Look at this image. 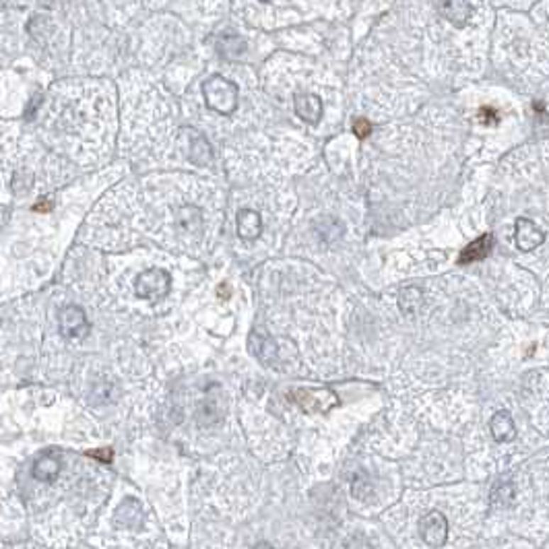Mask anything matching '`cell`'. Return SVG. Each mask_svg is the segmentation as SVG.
<instances>
[{
    "mask_svg": "<svg viewBox=\"0 0 549 549\" xmlns=\"http://www.w3.org/2000/svg\"><path fill=\"white\" fill-rule=\"evenodd\" d=\"M203 95H205L206 106L217 114L229 116L238 108V87L219 74L206 79L203 83Z\"/></svg>",
    "mask_w": 549,
    "mask_h": 549,
    "instance_id": "6da1fadb",
    "label": "cell"
},
{
    "mask_svg": "<svg viewBox=\"0 0 549 549\" xmlns=\"http://www.w3.org/2000/svg\"><path fill=\"white\" fill-rule=\"evenodd\" d=\"M292 396L299 409L310 415L328 413L333 407L339 405V399L333 390L328 389H294Z\"/></svg>",
    "mask_w": 549,
    "mask_h": 549,
    "instance_id": "7a4b0ae2",
    "label": "cell"
},
{
    "mask_svg": "<svg viewBox=\"0 0 549 549\" xmlns=\"http://www.w3.org/2000/svg\"><path fill=\"white\" fill-rule=\"evenodd\" d=\"M170 287H172V279H170V273L163 269H147L145 273L138 274L135 281V294L140 299H149V301L165 298Z\"/></svg>",
    "mask_w": 549,
    "mask_h": 549,
    "instance_id": "3957f363",
    "label": "cell"
},
{
    "mask_svg": "<svg viewBox=\"0 0 549 549\" xmlns=\"http://www.w3.org/2000/svg\"><path fill=\"white\" fill-rule=\"evenodd\" d=\"M419 535L430 548H444L448 539V521L440 510H432L419 518Z\"/></svg>",
    "mask_w": 549,
    "mask_h": 549,
    "instance_id": "277c9868",
    "label": "cell"
},
{
    "mask_svg": "<svg viewBox=\"0 0 549 549\" xmlns=\"http://www.w3.org/2000/svg\"><path fill=\"white\" fill-rule=\"evenodd\" d=\"M58 324H60V333L69 339H79L89 333V321H87L83 308H79V306L62 308V312L58 316Z\"/></svg>",
    "mask_w": 549,
    "mask_h": 549,
    "instance_id": "5b68a950",
    "label": "cell"
},
{
    "mask_svg": "<svg viewBox=\"0 0 549 549\" xmlns=\"http://www.w3.org/2000/svg\"><path fill=\"white\" fill-rule=\"evenodd\" d=\"M514 242L521 252H531L539 248L545 242V233L537 228L531 219L518 217L514 226Z\"/></svg>",
    "mask_w": 549,
    "mask_h": 549,
    "instance_id": "8992f818",
    "label": "cell"
},
{
    "mask_svg": "<svg viewBox=\"0 0 549 549\" xmlns=\"http://www.w3.org/2000/svg\"><path fill=\"white\" fill-rule=\"evenodd\" d=\"M116 525L128 531H140L145 525V510L135 498H128L116 508Z\"/></svg>",
    "mask_w": 549,
    "mask_h": 549,
    "instance_id": "52a82bcc",
    "label": "cell"
},
{
    "mask_svg": "<svg viewBox=\"0 0 549 549\" xmlns=\"http://www.w3.org/2000/svg\"><path fill=\"white\" fill-rule=\"evenodd\" d=\"M294 108L296 114L308 122V124H318L322 118V101L318 95L314 93H298L294 99Z\"/></svg>",
    "mask_w": 549,
    "mask_h": 549,
    "instance_id": "ba28073f",
    "label": "cell"
},
{
    "mask_svg": "<svg viewBox=\"0 0 549 549\" xmlns=\"http://www.w3.org/2000/svg\"><path fill=\"white\" fill-rule=\"evenodd\" d=\"M492 248H494V235L485 233L477 240H473L467 248H462V252L458 254V265H471V262L483 260L492 252Z\"/></svg>",
    "mask_w": 549,
    "mask_h": 549,
    "instance_id": "9c48e42d",
    "label": "cell"
},
{
    "mask_svg": "<svg viewBox=\"0 0 549 549\" xmlns=\"http://www.w3.org/2000/svg\"><path fill=\"white\" fill-rule=\"evenodd\" d=\"M250 351L254 357L267 366H273L277 362V345L269 335H260V333H252L250 335Z\"/></svg>",
    "mask_w": 549,
    "mask_h": 549,
    "instance_id": "30bf717a",
    "label": "cell"
},
{
    "mask_svg": "<svg viewBox=\"0 0 549 549\" xmlns=\"http://www.w3.org/2000/svg\"><path fill=\"white\" fill-rule=\"evenodd\" d=\"M60 471H62L60 458L56 457V455H44V457H40L33 462L31 475L38 481H42V483H52L60 475Z\"/></svg>",
    "mask_w": 549,
    "mask_h": 549,
    "instance_id": "8fae6325",
    "label": "cell"
},
{
    "mask_svg": "<svg viewBox=\"0 0 549 549\" xmlns=\"http://www.w3.org/2000/svg\"><path fill=\"white\" fill-rule=\"evenodd\" d=\"M489 430H492V436L496 442H512L516 438V426H514V419L508 411H498L492 421H489Z\"/></svg>",
    "mask_w": 549,
    "mask_h": 549,
    "instance_id": "7c38bea8",
    "label": "cell"
},
{
    "mask_svg": "<svg viewBox=\"0 0 549 549\" xmlns=\"http://www.w3.org/2000/svg\"><path fill=\"white\" fill-rule=\"evenodd\" d=\"M442 13L450 23L460 29L469 23V19L473 15V6L469 4V0H444Z\"/></svg>",
    "mask_w": 549,
    "mask_h": 549,
    "instance_id": "4fadbf2b",
    "label": "cell"
},
{
    "mask_svg": "<svg viewBox=\"0 0 549 549\" xmlns=\"http://www.w3.org/2000/svg\"><path fill=\"white\" fill-rule=\"evenodd\" d=\"M226 413V403H223V396L217 399L215 394L211 396H205L201 403H199V409H196V415H199V423L203 426H211L215 421H219Z\"/></svg>",
    "mask_w": 549,
    "mask_h": 549,
    "instance_id": "5bb4252c",
    "label": "cell"
},
{
    "mask_svg": "<svg viewBox=\"0 0 549 549\" xmlns=\"http://www.w3.org/2000/svg\"><path fill=\"white\" fill-rule=\"evenodd\" d=\"M262 231V219L256 211L244 209L238 213V235L242 240H256Z\"/></svg>",
    "mask_w": 549,
    "mask_h": 549,
    "instance_id": "9a60e30c",
    "label": "cell"
},
{
    "mask_svg": "<svg viewBox=\"0 0 549 549\" xmlns=\"http://www.w3.org/2000/svg\"><path fill=\"white\" fill-rule=\"evenodd\" d=\"M186 135H188V147H186L188 160L199 163V165H206L211 160V147H209L206 138L203 135H194V133H186Z\"/></svg>",
    "mask_w": 549,
    "mask_h": 549,
    "instance_id": "2e32d148",
    "label": "cell"
},
{
    "mask_svg": "<svg viewBox=\"0 0 549 549\" xmlns=\"http://www.w3.org/2000/svg\"><path fill=\"white\" fill-rule=\"evenodd\" d=\"M180 219H182V226L186 229L201 228V213L194 206H184L180 211Z\"/></svg>",
    "mask_w": 549,
    "mask_h": 549,
    "instance_id": "e0dca14e",
    "label": "cell"
},
{
    "mask_svg": "<svg viewBox=\"0 0 549 549\" xmlns=\"http://www.w3.org/2000/svg\"><path fill=\"white\" fill-rule=\"evenodd\" d=\"M353 133H355V137L357 138H366L370 133H372V124L367 122L366 118H360V120H355V124H353Z\"/></svg>",
    "mask_w": 549,
    "mask_h": 549,
    "instance_id": "ac0fdd59",
    "label": "cell"
},
{
    "mask_svg": "<svg viewBox=\"0 0 549 549\" xmlns=\"http://www.w3.org/2000/svg\"><path fill=\"white\" fill-rule=\"evenodd\" d=\"M479 120L483 122V124H492V126H496V124H498V114H496L492 108H481Z\"/></svg>",
    "mask_w": 549,
    "mask_h": 549,
    "instance_id": "d6986e66",
    "label": "cell"
},
{
    "mask_svg": "<svg viewBox=\"0 0 549 549\" xmlns=\"http://www.w3.org/2000/svg\"><path fill=\"white\" fill-rule=\"evenodd\" d=\"M89 457L97 458V460H104V462H110L112 460V450L110 448H101L97 453H89Z\"/></svg>",
    "mask_w": 549,
    "mask_h": 549,
    "instance_id": "ffe728a7",
    "label": "cell"
},
{
    "mask_svg": "<svg viewBox=\"0 0 549 549\" xmlns=\"http://www.w3.org/2000/svg\"><path fill=\"white\" fill-rule=\"evenodd\" d=\"M254 549H273V548H271L269 543H258V545H256Z\"/></svg>",
    "mask_w": 549,
    "mask_h": 549,
    "instance_id": "44dd1931",
    "label": "cell"
},
{
    "mask_svg": "<svg viewBox=\"0 0 549 549\" xmlns=\"http://www.w3.org/2000/svg\"><path fill=\"white\" fill-rule=\"evenodd\" d=\"M219 294H221V298H228V292H226V287H221V289H219Z\"/></svg>",
    "mask_w": 549,
    "mask_h": 549,
    "instance_id": "7402d4cb",
    "label": "cell"
},
{
    "mask_svg": "<svg viewBox=\"0 0 549 549\" xmlns=\"http://www.w3.org/2000/svg\"><path fill=\"white\" fill-rule=\"evenodd\" d=\"M262 2H269V0H262Z\"/></svg>",
    "mask_w": 549,
    "mask_h": 549,
    "instance_id": "603a6c76",
    "label": "cell"
}]
</instances>
